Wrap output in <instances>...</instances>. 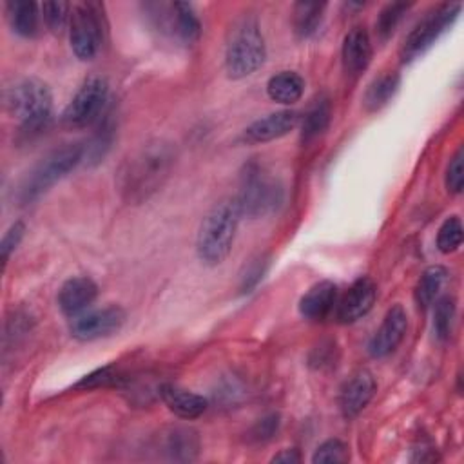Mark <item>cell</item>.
I'll list each match as a JSON object with an SVG mask.
<instances>
[{"mask_svg": "<svg viewBox=\"0 0 464 464\" xmlns=\"http://www.w3.org/2000/svg\"><path fill=\"white\" fill-rule=\"evenodd\" d=\"M462 5L460 4H442L435 9H431L404 38L399 56L404 63H410L417 60L420 54H424L439 38L444 34L453 22L459 18Z\"/></svg>", "mask_w": 464, "mask_h": 464, "instance_id": "obj_8", "label": "cell"}, {"mask_svg": "<svg viewBox=\"0 0 464 464\" xmlns=\"http://www.w3.org/2000/svg\"><path fill=\"white\" fill-rule=\"evenodd\" d=\"M5 16L7 22L18 36L33 38L38 33L40 25V5L34 2H20L13 0L5 4Z\"/></svg>", "mask_w": 464, "mask_h": 464, "instance_id": "obj_20", "label": "cell"}, {"mask_svg": "<svg viewBox=\"0 0 464 464\" xmlns=\"http://www.w3.org/2000/svg\"><path fill=\"white\" fill-rule=\"evenodd\" d=\"M299 123V112L295 111H277L270 112L256 121H252L243 130L245 143H266L286 136Z\"/></svg>", "mask_w": 464, "mask_h": 464, "instance_id": "obj_15", "label": "cell"}, {"mask_svg": "<svg viewBox=\"0 0 464 464\" xmlns=\"http://www.w3.org/2000/svg\"><path fill=\"white\" fill-rule=\"evenodd\" d=\"M446 188L451 194H460L464 185V150L462 147L457 149V152L451 156L448 167H446Z\"/></svg>", "mask_w": 464, "mask_h": 464, "instance_id": "obj_35", "label": "cell"}, {"mask_svg": "<svg viewBox=\"0 0 464 464\" xmlns=\"http://www.w3.org/2000/svg\"><path fill=\"white\" fill-rule=\"evenodd\" d=\"M401 87V76L397 72H384L377 76L364 91L362 105L368 112H375L388 105V102L397 94Z\"/></svg>", "mask_w": 464, "mask_h": 464, "instance_id": "obj_23", "label": "cell"}, {"mask_svg": "<svg viewBox=\"0 0 464 464\" xmlns=\"http://www.w3.org/2000/svg\"><path fill=\"white\" fill-rule=\"evenodd\" d=\"M270 266V257L268 256H257L245 265V270L241 272L239 277V294H250L265 277Z\"/></svg>", "mask_w": 464, "mask_h": 464, "instance_id": "obj_32", "label": "cell"}, {"mask_svg": "<svg viewBox=\"0 0 464 464\" xmlns=\"http://www.w3.org/2000/svg\"><path fill=\"white\" fill-rule=\"evenodd\" d=\"M7 111L20 121V132L33 138L53 121V94L38 78H24L4 91Z\"/></svg>", "mask_w": 464, "mask_h": 464, "instance_id": "obj_3", "label": "cell"}, {"mask_svg": "<svg viewBox=\"0 0 464 464\" xmlns=\"http://www.w3.org/2000/svg\"><path fill=\"white\" fill-rule=\"evenodd\" d=\"M335 361H337V348L334 341H321L308 355V364L315 370L335 366Z\"/></svg>", "mask_w": 464, "mask_h": 464, "instance_id": "obj_36", "label": "cell"}, {"mask_svg": "<svg viewBox=\"0 0 464 464\" xmlns=\"http://www.w3.org/2000/svg\"><path fill=\"white\" fill-rule=\"evenodd\" d=\"M324 2H297L292 9V27L297 38H310L324 16Z\"/></svg>", "mask_w": 464, "mask_h": 464, "instance_id": "obj_24", "label": "cell"}, {"mask_svg": "<svg viewBox=\"0 0 464 464\" xmlns=\"http://www.w3.org/2000/svg\"><path fill=\"white\" fill-rule=\"evenodd\" d=\"M446 279H448V270L444 266H440V265L428 266L422 272V276L419 277V283L415 286V301H417V304L420 308L431 306L437 301V297H439Z\"/></svg>", "mask_w": 464, "mask_h": 464, "instance_id": "obj_26", "label": "cell"}, {"mask_svg": "<svg viewBox=\"0 0 464 464\" xmlns=\"http://www.w3.org/2000/svg\"><path fill=\"white\" fill-rule=\"evenodd\" d=\"M160 397L165 402V406L181 419H196L203 415L205 410L208 408L207 397L194 393L190 390L179 388L176 384H161Z\"/></svg>", "mask_w": 464, "mask_h": 464, "instance_id": "obj_18", "label": "cell"}, {"mask_svg": "<svg viewBox=\"0 0 464 464\" xmlns=\"http://www.w3.org/2000/svg\"><path fill=\"white\" fill-rule=\"evenodd\" d=\"M377 299V286L370 277L355 279L350 288L337 299L335 315L339 323L350 324L362 319L373 306Z\"/></svg>", "mask_w": 464, "mask_h": 464, "instance_id": "obj_12", "label": "cell"}, {"mask_svg": "<svg viewBox=\"0 0 464 464\" xmlns=\"http://www.w3.org/2000/svg\"><path fill=\"white\" fill-rule=\"evenodd\" d=\"M85 158V143L72 141L60 149H54L45 158H42L22 179L16 190V199L20 205H31L40 199L54 183L74 170Z\"/></svg>", "mask_w": 464, "mask_h": 464, "instance_id": "obj_5", "label": "cell"}, {"mask_svg": "<svg viewBox=\"0 0 464 464\" xmlns=\"http://www.w3.org/2000/svg\"><path fill=\"white\" fill-rule=\"evenodd\" d=\"M239 218L234 199H221L207 212L196 237V254L203 265L218 266L228 257Z\"/></svg>", "mask_w": 464, "mask_h": 464, "instance_id": "obj_4", "label": "cell"}, {"mask_svg": "<svg viewBox=\"0 0 464 464\" xmlns=\"http://www.w3.org/2000/svg\"><path fill=\"white\" fill-rule=\"evenodd\" d=\"M406 330H408L406 310L401 304H393L386 312L381 326L377 328V332L372 335L368 343L370 355L375 359H382L393 353L397 346L402 343Z\"/></svg>", "mask_w": 464, "mask_h": 464, "instance_id": "obj_11", "label": "cell"}, {"mask_svg": "<svg viewBox=\"0 0 464 464\" xmlns=\"http://www.w3.org/2000/svg\"><path fill=\"white\" fill-rule=\"evenodd\" d=\"M455 301L453 297H440L435 301V308H433V335L437 341L444 343L450 339L451 330H453V323H455Z\"/></svg>", "mask_w": 464, "mask_h": 464, "instance_id": "obj_28", "label": "cell"}, {"mask_svg": "<svg viewBox=\"0 0 464 464\" xmlns=\"http://www.w3.org/2000/svg\"><path fill=\"white\" fill-rule=\"evenodd\" d=\"M350 459L348 446L339 439H328L312 455L314 464H341Z\"/></svg>", "mask_w": 464, "mask_h": 464, "instance_id": "obj_33", "label": "cell"}, {"mask_svg": "<svg viewBox=\"0 0 464 464\" xmlns=\"http://www.w3.org/2000/svg\"><path fill=\"white\" fill-rule=\"evenodd\" d=\"M71 4L67 2H44L40 5L42 18L47 29L54 34H60L65 29V24L71 22Z\"/></svg>", "mask_w": 464, "mask_h": 464, "instance_id": "obj_31", "label": "cell"}, {"mask_svg": "<svg viewBox=\"0 0 464 464\" xmlns=\"http://www.w3.org/2000/svg\"><path fill=\"white\" fill-rule=\"evenodd\" d=\"M330 118H332L330 100L326 96H319L304 112V118L301 121V140L312 141L317 136H321L326 130Z\"/></svg>", "mask_w": 464, "mask_h": 464, "instance_id": "obj_25", "label": "cell"}, {"mask_svg": "<svg viewBox=\"0 0 464 464\" xmlns=\"http://www.w3.org/2000/svg\"><path fill=\"white\" fill-rule=\"evenodd\" d=\"M163 453L176 462H190L199 453L198 431L187 426L170 428L161 442Z\"/></svg>", "mask_w": 464, "mask_h": 464, "instance_id": "obj_19", "label": "cell"}, {"mask_svg": "<svg viewBox=\"0 0 464 464\" xmlns=\"http://www.w3.org/2000/svg\"><path fill=\"white\" fill-rule=\"evenodd\" d=\"M123 381L121 373L114 368V366H103L98 368L94 372H91L89 375H85L82 381H78L74 384V388H82V390H92V388H102V386H116Z\"/></svg>", "mask_w": 464, "mask_h": 464, "instance_id": "obj_34", "label": "cell"}, {"mask_svg": "<svg viewBox=\"0 0 464 464\" xmlns=\"http://www.w3.org/2000/svg\"><path fill=\"white\" fill-rule=\"evenodd\" d=\"M303 92L304 80L295 71H281L274 74L266 83V94L270 96V100L283 105H292L299 102Z\"/></svg>", "mask_w": 464, "mask_h": 464, "instance_id": "obj_21", "label": "cell"}, {"mask_svg": "<svg viewBox=\"0 0 464 464\" xmlns=\"http://www.w3.org/2000/svg\"><path fill=\"white\" fill-rule=\"evenodd\" d=\"M123 323L125 310L121 306L111 304L96 310H85L83 314L72 317L69 332L76 341L89 343L116 334L123 326Z\"/></svg>", "mask_w": 464, "mask_h": 464, "instance_id": "obj_10", "label": "cell"}, {"mask_svg": "<svg viewBox=\"0 0 464 464\" xmlns=\"http://www.w3.org/2000/svg\"><path fill=\"white\" fill-rule=\"evenodd\" d=\"M377 390L375 377L370 370L362 368L353 372L339 390V410L346 419L357 417L372 401Z\"/></svg>", "mask_w": 464, "mask_h": 464, "instance_id": "obj_13", "label": "cell"}, {"mask_svg": "<svg viewBox=\"0 0 464 464\" xmlns=\"http://www.w3.org/2000/svg\"><path fill=\"white\" fill-rule=\"evenodd\" d=\"M98 297V285L87 276H76L67 279L56 295L58 308L67 317H76L83 314Z\"/></svg>", "mask_w": 464, "mask_h": 464, "instance_id": "obj_14", "label": "cell"}, {"mask_svg": "<svg viewBox=\"0 0 464 464\" xmlns=\"http://www.w3.org/2000/svg\"><path fill=\"white\" fill-rule=\"evenodd\" d=\"M462 243V221L459 216H450L444 219L437 232V248L442 254L455 252Z\"/></svg>", "mask_w": 464, "mask_h": 464, "instance_id": "obj_30", "label": "cell"}, {"mask_svg": "<svg viewBox=\"0 0 464 464\" xmlns=\"http://www.w3.org/2000/svg\"><path fill=\"white\" fill-rule=\"evenodd\" d=\"M411 7V4H406V2H392V4H386L381 13L377 14V20H375V31H377V36L381 40H386L393 34V31L397 29V25L401 24L402 16L408 13V9Z\"/></svg>", "mask_w": 464, "mask_h": 464, "instance_id": "obj_29", "label": "cell"}, {"mask_svg": "<svg viewBox=\"0 0 464 464\" xmlns=\"http://www.w3.org/2000/svg\"><path fill=\"white\" fill-rule=\"evenodd\" d=\"M176 161V149L165 140H152L130 152L118 169L116 183L120 196L132 205L156 194Z\"/></svg>", "mask_w": 464, "mask_h": 464, "instance_id": "obj_1", "label": "cell"}, {"mask_svg": "<svg viewBox=\"0 0 464 464\" xmlns=\"http://www.w3.org/2000/svg\"><path fill=\"white\" fill-rule=\"evenodd\" d=\"M285 199V187L277 176L259 163H248L241 174L237 196L234 198L237 210L246 218H265L279 210Z\"/></svg>", "mask_w": 464, "mask_h": 464, "instance_id": "obj_6", "label": "cell"}, {"mask_svg": "<svg viewBox=\"0 0 464 464\" xmlns=\"http://www.w3.org/2000/svg\"><path fill=\"white\" fill-rule=\"evenodd\" d=\"M372 40L362 25L352 27L344 38H343V47H341V58H343V67L350 76H359L372 62Z\"/></svg>", "mask_w": 464, "mask_h": 464, "instance_id": "obj_16", "label": "cell"}, {"mask_svg": "<svg viewBox=\"0 0 464 464\" xmlns=\"http://www.w3.org/2000/svg\"><path fill=\"white\" fill-rule=\"evenodd\" d=\"M337 299V286L332 281H319L301 297L299 314L308 321H323L334 312Z\"/></svg>", "mask_w": 464, "mask_h": 464, "instance_id": "obj_17", "label": "cell"}, {"mask_svg": "<svg viewBox=\"0 0 464 464\" xmlns=\"http://www.w3.org/2000/svg\"><path fill=\"white\" fill-rule=\"evenodd\" d=\"M176 13V42L190 45L201 36L199 18L188 2H174Z\"/></svg>", "mask_w": 464, "mask_h": 464, "instance_id": "obj_27", "label": "cell"}, {"mask_svg": "<svg viewBox=\"0 0 464 464\" xmlns=\"http://www.w3.org/2000/svg\"><path fill=\"white\" fill-rule=\"evenodd\" d=\"M301 460V455L297 450H283L277 455L272 457V462H281V464H295Z\"/></svg>", "mask_w": 464, "mask_h": 464, "instance_id": "obj_39", "label": "cell"}, {"mask_svg": "<svg viewBox=\"0 0 464 464\" xmlns=\"http://www.w3.org/2000/svg\"><path fill=\"white\" fill-rule=\"evenodd\" d=\"M24 234H25V225L22 221H14L7 232L4 234L2 237V243H0V254H2V263L5 265L11 257V254L18 248L20 241L24 239Z\"/></svg>", "mask_w": 464, "mask_h": 464, "instance_id": "obj_37", "label": "cell"}, {"mask_svg": "<svg viewBox=\"0 0 464 464\" xmlns=\"http://www.w3.org/2000/svg\"><path fill=\"white\" fill-rule=\"evenodd\" d=\"M107 34L103 5L98 2H78L71 9L69 40L71 49L82 62L96 58Z\"/></svg>", "mask_w": 464, "mask_h": 464, "instance_id": "obj_7", "label": "cell"}, {"mask_svg": "<svg viewBox=\"0 0 464 464\" xmlns=\"http://www.w3.org/2000/svg\"><path fill=\"white\" fill-rule=\"evenodd\" d=\"M277 430H279V415L272 413V415H266V417L259 419L254 424V428L250 430L248 437L254 442H266V440H270L277 433Z\"/></svg>", "mask_w": 464, "mask_h": 464, "instance_id": "obj_38", "label": "cell"}, {"mask_svg": "<svg viewBox=\"0 0 464 464\" xmlns=\"http://www.w3.org/2000/svg\"><path fill=\"white\" fill-rule=\"evenodd\" d=\"M266 58V44L254 13L237 16L227 33L225 71L228 78L241 80L254 74Z\"/></svg>", "mask_w": 464, "mask_h": 464, "instance_id": "obj_2", "label": "cell"}, {"mask_svg": "<svg viewBox=\"0 0 464 464\" xmlns=\"http://www.w3.org/2000/svg\"><path fill=\"white\" fill-rule=\"evenodd\" d=\"M109 102V83L102 76L87 78L72 100L62 112V121L69 129H83L96 123L107 107Z\"/></svg>", "mask_w": 464, "mask_h": 464, "instance_id": "obj_9", "label": "cell"}, {"mask_svg": "<svg viewBox=\"0 0 464 464\" xmlns=\"http://www.w3.org/2000/svg\"><path fill=\"white\" fill-rule=\"evenodd\" d=\"M114 141V118L111 111H105L103 116L98 120V127L91 140L85 143V158L83 161L87 165L100 163L105 154L109 152L111 145Z\"/></svg>", "mask_w": 464, "mask_h": 464, "instance_id": "obj_22", "label": "cell"}]
</instances>
